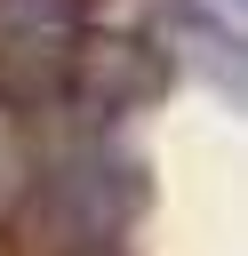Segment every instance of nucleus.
<instances>
[{
    "label": "nucleus",
    "instance_id": "nucleus-1",
    "mask_svg": "<svg viewBox=\"0 0 248 256\" xmlns=\"http://www.w3.org/2000/svg\"><path fill=\"white\" fill-rule=\"evenodd\" d=\"M0 16H16V24H32V32H64V24L88 16V0H0Z\"/></svg>",
    "mask_w": 248,
    "mask_h": 256
}]
</instances>
